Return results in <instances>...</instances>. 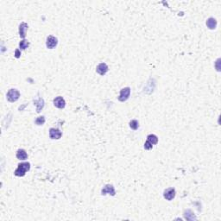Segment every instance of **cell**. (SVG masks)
Instances as JSON below:
<instances>
[{"instance_id": "1", "label": "cell", "mask_w": 221, "mask_h": 221, "mask_svg": "<svg viewBox=\"0 0 221 221\" xmlns=\"http://www.w3.org/2000/svg\"><path fill=\"white\" fill-rule=\"evenodd\" d=\"M30 168V164L29 163H22L18 164V168L15 171V175L17 176H24L26 172L29 171Z\"/></svg>"}, {"instance_id": "2", "label": "cell", "mask_w": 221, "mask_h": 221, "mask_svg": "<svg viewBox=\"0 0 221 221\" xmlns=\"http://www.w3.org/2000/svg\"><path fill=\"white\" fill-rule=\"evenodd\" d=\"M7 99L10 102H16L20 97V92L17 89H11L7 92Z\"/></svg>"}, {"instance_id": "3", "label": "cell", "mask_w": 221, "mask_h": 221, "mask_svg": "<svg viewBox=\"0 0 221 221\" xmlns=\"http://www.w3.org/2000/svg\"><path fill=\"white\" fill-rule=\"evenodd\" d=\"M130 94V87L123 88V89L120 91V94H119V96H118V100L121 101V102L126 101V100L129 99Z\"/></svg>"}, {"instance_id": "4", "label": "cell", "mask_w": 221, "mask_h": 221, "mask_svg": "<svg viewBox=\"0 0 221 221\" xmlns=\"http://www.w3.org/2000/svg\"><path fill=\"white\" fill-rule=\"evenodd\" d=\"M163 196H164V198H165L166 200L172 201L175 198V188L169 187V188L166 189L165 191H164Z\"/></svg>"}, {"instance_id": "5", "label": "cell", "mask_w": 221, "mask_h": 221, "mask_svg": "<svg viewBox=\"0 0 221 221\" xmlns=\"http://www.w3.org/2000/svg\"><path fill=\"white\" fill-rule=\"evenodd\" d=\"M57 43H58L57 39L55 37H53V36L48 37V38H47V42H46V45H47L48 49H54V48L56 47Z\"/></svg>"}, {"instance_id": "6", "label": "cell", "mask_w": 221, "mask_h": 221, "mask_svg": "<svg viewBox=\"0 0 221 221\" xmlns=\"http://www.w3.org/2000/svg\"><path fill=\"white\" fill-rule=\"evenodd\" d=\"M54 105L59 109H63L66 106V102L62 97H57L54 99Z\"/></svg>"}, {"instance_id": "7", "label": "cell", "mask_w": 221, "mask_h": 221, "mask_svg": "<svg viewBox=\"0 0 221 221\" xmlns=\"http://www.w3.org/2000/svg\"><path fill=\"white\" fill-rule=\"evenodd\" d=\"M96 71L100 75H105L108 72V66L106 63H100L99 65H98Z\"/></svg>"}, {"instance_id": "8", "label": "cell", "mask_w": 221, "mask_h": 221, "mask_svg": "<svg viewBox=\"0 0 221 221\" xmlns=\"http://www.w3.org/2000/svg\"><path fill=\"white\" fill-rule=\"evenodd\" d=\"M49 137L52 139H60L61 137V132L60 130L52 128L49 130Z\"/></svg>"}, {"instance_id": "9", "label": "cell", "mask_w": 221, "mask_h": 221, "mask_svg": "<svg viewBox=\"0 0 221 221\" xmlns=\"http://www.w3.org/2000/svg\"><path fill=\"white\" fill-rule=\"evenodd\" d=\"M101 193H102L103 195H106V194L108 193V194H110V195L114 196V195H115V189H114V187H113L112 185H106V186L102 189Z\"/></svg>"}, {"instance_id": "10", "label": "cell", "mask_w": 221, "mask_h": 221, "mask_svg": "<svg viewBox=\"0 0 221 221\" xmlns=\"http://www.w3.org/2000/svg\"><path fill=\"white\" fill-rule=\"evenodd\" d=\"M29 26L26 23H22L19 26V35L22 38H25L26 37V30H28Z\"/></svg>"}, {"instance_id": "11", "label": "cell", "mask_w": 221, "mask_h": 221, "mask_svg": "<svg viewBox=\"0 0 221 221\" xmlns=\"http://www.w3.org/2000/svg\"><path fill=\"white\" fill-rule=\"evenodd\" d=\"M17 158L18 160H21V161H23V160H26L28 158V155L26 153V151L24 149H18V152H17Z\"/></svg>"}, {"instance_id": "12", "label": "cell", "mask_w": 221, "mask_h": 221, "mask_svg": "<svg viewBox=\"0 0 221 221\" xmlns=\"http://www.w3.org/2000/svg\"><path fill=\"white\" fill-rule=\"evenodd\" d=\"M206 26L210 29V30H213L216 28L217 26V21L213 18H210L209 19H207L206 21Z\"/></svg>"}, {"instance_id": "13", "label": "cell", "mask_w": 221, "mask_h": 221, "mask_svg": "<svg viewBox=\"0 0 221 221\" xmlns=\"http://www.w3.org/2000/svg\"><path fill=\"white\" fill-rule=\"evenodd\" d=\"M34 103H35V105L37 106V112H40L41 110H42V109L43 108V106H44V100H43L42 98H39L38 99L34 101Z\"/></svg>"}, {"instance_id": "14", "label": "cell", "mask_w": 221, "mask_h": 221, "mask_svg": "<svg viewBox=\"0 0 221 221\" xmlns=\"http://www.w3.org/2000/svg\"><path fill=\"white\" fill-rule=\"evenodd\" d=\"M148 141L151 144H156L158 142V137L156 135H149L148 136Z\"/></svg>"}, {"instance_id": "15", "label": "cell", "mask_w": 221, "mask_h": 221, "mask_svg": "<svg viewBox=\"0 0 221 221\" xmlns=\"http://www.w3.org/2000/svg\"><path fill=\"white\" fill-rule=\"evenodd\" d=\"M29 45H30V43H29V42L26 41V40H23V41H21L20 43H19V47H20L21 49H26L29 47Z\"/></svg>"}, {"instance_id": "16", "label": "cell", "mask_w": 221, "mask_h": 221, "mask_svg": "<svg viewBox=\"0 0 221 221\" xmlns=\"http://www.w3.org/2000/svg\"><path fill=\"white\" fill-rule=\"evenodd\" d=\"M130 127L132 130H137V128L139 127V125H138V122L137 120H131L130 122Z\"/></svg>"}, {"instance_id": "17", "label": "cell", "mask_w": 221, "mask_h": 221, "mask_svg": "<svg viewBox=\"0 0 221 221\" xmlns=\"http://www.w3.org/2000/svg\"><path fill=\"white\" fill-rule=\"evenodd\" d=\"M45 123V118L44 117H38L36 119V124L37 125H42Z\"/></svg>"}, {"instance_id": "18", "label": "cell", "mask_w": 221, "mask_h": 221, "mask_svg": "<svg viewBox=\"0 0 221 221\" xmlns=\"http://www.w3.org/2000/svg\"><path fill=\"white\" fill-rule=\"evenodd\" d=\"M152 146H153V144H151L149 141H147V142L144 144V149H148V150H149V149H152Z\"/></svg>"}, {"instance_id": "19", "label": "cell", "mask_w": 221, "mask_h": 221, "mask_svg": "<svg viewBox=\"0 0 221 221\" xmlns=\"http://www.w3.org/2000/svg\"><path fill=\"white\" fill-rule=\"evenodd\" d=\"M15 55H16V57H17V58H19V57H20L21 54H20L19 49H17V50H16V54H15Z\"/></svg>"}]
</instances>
